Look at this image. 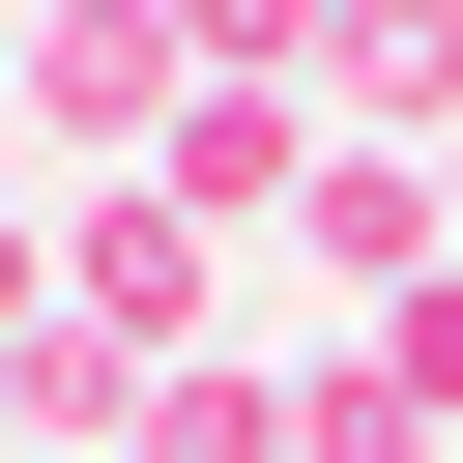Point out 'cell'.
<instances>
[{
    "label": "cell",
    "mask_w": 463,
    "mask_h": 463,
    "mask_svg": "<svg viewBox=\"0 0 463 463\" xmlns=\"http://www.w3.org/2000/svg\"><path fill=\"white\" fill-rule=\"evenodd\" d=\"M58 318H87L116 376L232 347V232H203V203H145V174H87V203H58Z\"/></svg>",
    "instance_id": "cell-1"
},
{
    "label": "cell",
    "mask_w": 463,
    "mask_h": 463,
    "mask_svg": "<svg viewBox=\"0 0 463 463\" xmlns=\"http://www.w3.org/2000/svg\"><path fill=\"white\" fill-rule=\"evenodd\" d=\"M174 87H203V58H174V0H29V145H58V174H145V145H174Z\"/></svg>",
    "instance_id": "cell-2"
},
{
    "label": "cell",
    "mask_w": 463,
    "mask_h": 463,
    "mask_svg": "<svg viewBox=\"0 0 463 463\" xmlns=\"http://www.w3.org/2000/svg\"><path fill=\"white\" fill-rule=\"evenodd\" d=\"M289 174H318L289 87H174V145H145V203H203V232H289Z\"/></svg>",
    "instance_id": "cell-3"
},
{
    "label": "cell",
    "mask_w": 463,
    "mask_h": 463,
    "mask_svg": "<svg viewBox=\"0 0 463 463\" xmlns=\"http://www.w3.org/2000/svg\"><path fill=\"white\" fill-rule=\"evenodd\" d=\"M289 260H347V289H434V174H405V145H318V174H289Z\"/></svg>",
    "instance_id": "cell-4"
},
{
    "label": "cell",
    "mask_w": 463,
    "mask_h": 463,
    "mask_svg": "<svg viewBox=\"0 0 463 463\" xmlns=\"http://www.w3.org/2000/svg\"><path fill=\"white\" fill-rule=\"evenodd\" d=\"M318 87H347L376 145H405V116H463V0H347V29H318Z\"/></svg>",
    "instance_id": "cell-5"
},
{
    "label": "cell",
    "mask_w": 463,
    "mask_h": 463,
    "mask_svg": "<svg viewBox=\"0 0 463 463\" xmlns=\"http://www.w3.org/2000/svg\"><path fill=\"white\" fill-rule=\"evenodd\" d=\"M145 463H289V376H260V347H174V376H145Z\"/></svg>",
    "instance_id": "cell-6"
},
{
    "label": "cell",
    "mask_w": 463,
    "mask_h": 463,
    "mask_svg": "<svg viewBox=\"0 0 463 463\" xmlns=\"http://www.w3.org/2000/svg\"><path fill=\"white\" fill-rule=\"evenodd\" d=\"M289 463H434V405H405L376 347H318V376H289Z\"/></svg>",
    "instance_id": "cell-7"
},
{
    "label": "cell",
    "mask_w": 463,
    "mask_h": 463,
    "mask_svg": "<svg viewBox=\"0 0 463 463\" xmlns=\"http://www.w3.org/2000/svg\"><path fill=\"white\" fill-rule=\"evenodd\" d=\"M318 29H347V0H174V58H203V87H289Z\"/></svg>",
    "instance_id": "cell-8"
},
{
    "label": "cell",
    "mask_w": 463,
    "mask_h": 463,
    "mask_svg": "<svg viewBox=\"0 0 463 463\" xmlns=\"http://www.w3.org/2000/svg\"><path fill=\"white\" fill-rule=\"evenodd\" d=\"M376 376H405V405L463 434V260H434V289H376Z\"/></svg>",
    "instance_id": "cell-9"
},
{
    "label": "cell",
    "mask_w": 463,
    "mask_h": 463,
    "mask_svg": "<svg viewBox=\"0 0 463 463\" xmlns=\"http://www.w3.org/2000/svg\"><path fill=\"white\" fill-rule=\"evenodd\" d=\"M29 318H58V232H29V174H0V347H29Z\"/></svg>",
    "instance_id": "cell-10"
},
{
    "label": "cell",
    "mask_w": 463,
    "mask_h": 463,
    "mask_svg": "<svg viewBox=\"0 0 463 463\" xmlns=\"http://www.w3.org/2000/svg\"><path fill=\"white\" fill-rule=\"evenodd\" d=\"M0 145H29V0H0Z\"/></svg>",
    "instance_id": "cell-11"
}]
</instances>
